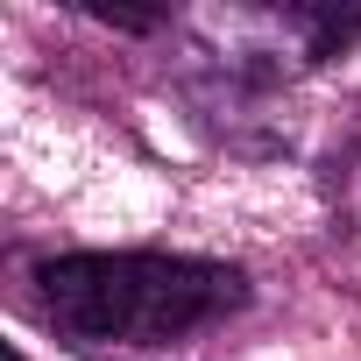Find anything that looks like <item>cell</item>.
<instances>
[{"instance_id": "7a4b0ae2", "label": "cell", "mask_w": 361, "mask_h": 361, "mask_svg": "<svg viewBox=\"0 0 361 361\" xmlns=\"http://www.w3.org/2000/svg\"><path fill=\"white\" fill-rule=\"evenodd\" d=\"M290 22H305V57L312 64H326V57H340L354 36H361V8H290Z\"/></svg>"}, {"instance_id": "3957f363", "label": "cell", "mask_w": 361, "mask_h": 361, "mask_svg": "<svg viewBox=\"0 0 361 361\" xmlns=\"http://www.w3.org/2000/svg\"><path fill=\"white\" fill-rule=\"evenodd\" d=\"M92 22H106V29H156L163 15H135V8H85Z\"/></svg>"}, {"instance_id": "277c9868", "label": "cell", "mask_w": 361, "mask_h": 361, "mask_svg": "<svg viewBox=\"0 0 361 361\" xmlns=\"http://www.w3.org/2000/svg\"><path fill=\"white\" fill-rule=\"evenodd\" d=\"M8 361H29V354H22V347H15V354H8Z\"/></svg>"}, {"instance_id": "6da1fadb", "label": "cell", "mask_w": 361, "mask_h": 361, "mask_svg": "<svg viewBox=\"0 0 361 361\" xmlns=\"http://www.w3.org/2000/svg\"><path fill=\"white\" fill-rule=\"evenodd\" d=\"M248 298V276L206 255H57L36 269V312L71 347H170Z\"/></svg>"}]
</instances>
